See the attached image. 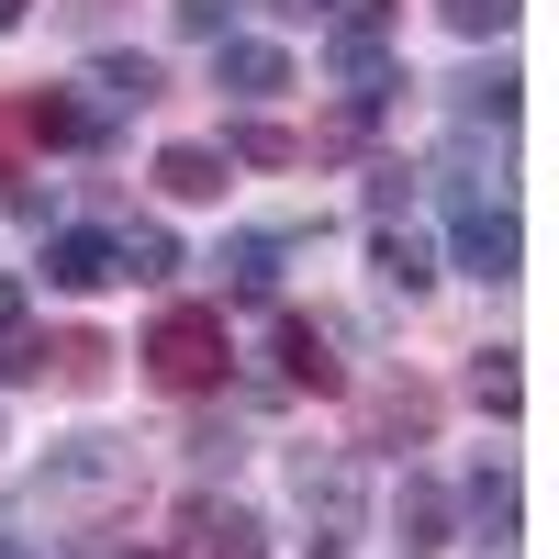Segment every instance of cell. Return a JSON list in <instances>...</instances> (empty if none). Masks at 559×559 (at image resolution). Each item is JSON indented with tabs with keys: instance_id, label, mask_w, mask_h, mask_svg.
<instances>
[{
	"instance_id": "cell-1",
	"label": "cell",
	"mask_w": 559,
	"mask_h": 559,
	"mask_svg": "<svg viewBox=\"0 0 559 559\" xmlns=\"http://www.w3.org/2000/svg\"><path fill=\"white\" fill-rule=\"evenodd\" d=\"M146 381L157 392H224V369H236V336H224V313L213 302H168L157 324H146Z\"/></svg>"
},
{
	"instance_id": "cell-2",
	"label": "cell",
	"mask_w": 559,
	"mask_h": 559,
	"mask_svg": "<svg viewBox=\"0 0 559 559\" xmlns=\"http://www.w3.org/2000/svg\"><path fill=\"white\" fill-rule=\"evenodd\" d=\"M448 258L471 269V280H515L526 269V236H515V202H492L481 179H448Z\"/></svg>"
},
{
	"instance_id": "cell-3",
	"label": "cell",
	"mask_w": 559,
	"mask_h": 559,
	"mask_svg": "<svg viewBox=\"0 0 559 559\" xmlns=\"http://www.w3.org/2000/svg\"><path fill=\"white\" fill-rule=\"evenodd\" d=\"M112 492H134V448L123 437H68V448H45V471H34L45 515H68V503H112Z\"/></svg>"
},
{
	"instance_id": "cell-4",
	"label": "cell",
	"mask_w": 559,
	"mask_h": 559,
	"mask_svg": "<svg viewBox=\"0 0 559 559\" xmlns=\"http://www.w3.org/2000/svg\"><path fill=\"white\" fill-rule=\"evenodd\" d=\"M292 492H302V515H313L324 537H358L369 481H358V459H347V448H302V459H292Z\"/></svg>"
},
{
	"instance_id": "cell-5",
	"label": "cell",
	"mask_w": 559,
	"mask_h": 559,
	"mask_svg": "<svg viewBox=\"0 0 559 559\" xmlns=\"http://www.w3.org/2000/svg\"><path fill=\"white\" fill-rule=\"evenodd\" d=\"M515 68H471V79H448V123H459V146H471L481 157V134H492V146H503V134H515Z\"/></svg>"
},
{
	"instance_id": "cell-6",
	"label": "cell",
	"mask_w": 559,
	"mask_h": 559,
	"mask_svg": "<svg viewBox=\"0 0 559 559\" xmlns=\"http://www.w3.org/2000/svg\"><path fill=\"white\" fill-rule=\"evenodd\" d=\"M280 258H292V236H269V224H236V236L213 247V269H224L236 302H280Z\"/></svg>"
},
{
	"instance_id": "cell-7",
	"label": "cell",
	"mask_w": 559,
	"mask_h": 559,
	"mask_svg": "<svg viewBox=\"0 0 559 559\" xmlns=\"http://www.w3.org/2000/svg\"><path fill=\"white\" fill-rule=\"evenodd\" d=\"M179 537H191V559H269V526L247 515V503H213V492H191Z\"/></svg>"
},
{
	"instance_id": "cell-8",
	"label": "cell",
	"mask_w": 559,
	"mask_h": 559,
	"mask_svg": "<svg viewBox=\"0 0 559 559\" xmlns=\"http://www.w3.org/2000/svg\"><path fill=\"white\" fill-rule=\"evenodd\" d=\"M213 90H236V102H280V90H292V57H280L269 34H224V45H213Z\"/></svg>"
},
{
	"instance_id": "cell-9",
	"label": "cell",
	"mask_w": 559,
	"mask_h": 559,
	"mask_svg": "<svg viewBox=\"0 0 559 559\" xmlns=\"http://www.w3.org/2000/svg\"><path fill=\"white\" fill-rule=\"evenodd\" d=\"M269 347H280V381H292V392H347V369H336V347H324V324L280 313V324H269Z\"/></svg>"
},
{
	"instance_id": "cell-10",
	"label": "cell",
	"mask_w": 559,
	"mask_h": 559,
	"mask_svg": "<svg viewBox=\"0 0 559 559\" xmlns=\"http://www.w3.org/2000/svg\"><path fill=\"white\" fill-rule=\"evenodd\" d=\"M102 280H123L112 236H90V224H57V236H45V292H102Z\"/></svg>"
},
{
	"instance_id": "cell-11",
	"label": "cell",
	"mask_w": 559,
	"mask_h": 559,
	"mask_svg": "<svg viewBox=\"0 0 559 559\" xmlns=\"http://www.w3.org/2000/svg\"><path fill=\"white\" fill-rule=\"evenodd\" d=\"M324 68H336V79L358 90V102L403 90V79H392V57H381V23H336V34H324Z\"/></svg>"
},
{
	"instance_id": "cell-12",
	"label": "cell",
	"mask_w": 559,
	"mask_h": 559,
	"mask_svg": "<svg viewBox=\"0 0 559 559\" xmlns=\"http://www.w3.org/2000/svg\"><path fill=\"white\" fill-rule=\"evenodd\" d=\"M459 515H471L481 548H515V471H503V459H481V471L459 481Z\"/></svg>"
},
{
	"instance_id": "cell-13",
	"label": "cell",
	"mask_w": 559,
	"mask_h": 559,
	"mask_svg": "<svg viewBox=\"0 0 559 559\" xmlns=\"http://www.w3.org/2000/svg\"><path fill=\"white\" fill-rule=\"evenodd\" d=\"M369 269H381V292H437V247L414 236V224H381V236H369Z\"/></svg>"
},
{
	"instance_id": "cell-14",
	"label": "cell",
	"mask_w": 559,
	"mask_h": 559,
	"mask_svg": "<svg viewBox=\"0 0 559 559\" xmlns=\"http://www.w3.org/2000/svg\"><path fill=\"white\" fill-rule=\"evenodd\" d=\"M224 179H236L224 146H168V157H157V191H168V202H224Z\"/></svg>"
},
{
	"instance_id": "cell-15",
	"label": "cell",
	"mask_w": 559,
	"mask_h": 559,
	"mask_svg": "<svg viewBox=\"0 0 559 559\" xmlns=\"http://www.w3.org/2000/svg\"><path fill=\"white\" fill-rule=\"evenodd\" d=\"M90 90H102L112 112H146L168 79H157V57H90Z\"/></svg>"
},
{
	"instance_id": "cell-16",
	"label": "cell",
	"mask_w": 559,
	"mask_h": 559,
	"mask_svg": "<svg viewBox=\"0 0 559 559\" xmlns=\"http://www.w3.org/2000/svg\"><path fill=\"white\" fill-rule=\"evenodd\" d=\"M392 526H403V559H426V548H448V492H437V481H403V503H392Z\"/></svg>"
},
{
	"instance_id": "cell-17",
	"label": "cell",
	"mask_w": 559,
	"mask_h": 559,
	"mask_svg": "<svg viewBox=\"0 0 559 559\" xmlns=\"http://www.w3.org/2000/svg\"><path fill=\"white\" fill-rule=\"evenodd\" d=\"M112 269H123V280H179V236H168V224H123V236H112Z\"/></svg>"
},
{
	"instance_id": "cell-18",
	"label": "cell",
	"mask_w": 559,
	"mask_h": 559,
	"mask_svg": "<svg viewBox=\"0 0 559 559\" xmlns=\"http://www.w3.org/2000/svg\"><path fill=\"white\" fill-rule=\"evenodd\" d=\"M23 123L45 134V146H90V134H102V112L68 102V90H34V112H23Z\"/></svg>"
},
{
	"instance_id": "cell-19",
	"label": "cell",
	"mask_w": 559,
	"mask_h": 559,
	"mask_svg": "<svg viewBox=\"0 0 559 559\" xmlns=\"http://www.w3.org/2000/svg\"><path fill=\"white\" fill-rule=\"evenodd\" d=\"M224 168H302V134H280V123H236V134H224Z\"/></svg>"
},
{
	"instance_id": "cell-20",
	"label": "cell",
	"mask_w": 559,
	"mask_h": 559,
	"mask_svg": "<svg viewBox=\"0 0 559 559\" xmlns=\"http://www.w3.org/2000/svg\"><path fill=\"white\" fill-rule=\"evenodd\" d=\"M471 403L492 414V426H503V414L526 403V381H515V358H503V347H481V358H471Z\"/></svg>"
},
{
	"instance_id": "cell-21",
	"label": "cell",
	"mask_w": 559,
	"mask_h": 559,
	"mask_svg": "<svg viewBox=\"0 0 559 559\" xmlns=\"http://www.w3.org/2000/svg\"><path fill=\"white\" fill-rule=\"evenodd\" d=\"M437 12H448V34H471V45H492L503 23L526 12V0H437Z\"/></svg>"
},
{
	"instance_id": "cell-22",
	"label": "cell",
	"mask_w": 559,
	"mask_h": 559,
	"mask_svg": "<svg viewBox=\"0 0 559 559\" xmlns=\"http://www.w3.org/2000/svg\"><path fill=\"white\" fill-rule=\"evenodd\" d=\"M236 12H247V0H168V23H179V34H202V45L236 34Z\"/></svg>"
},
{
	"instance_id": "cell-23",
	"label": "cell",
	"mask_w": 559,
	"mask_h": 559,
	"mask_svg": "<svg viewBox=\"0 0 559 559\" xmlns=\"http://www.w3.org/2000/svg\"><path fill=\"white\" fill-rule=\"evenodd\" d=\"M0 381H45V336H23V324H0Z\"/></svg>"
},
{
	"instance_id": "cell-24",
	"label": "cell",
	"mask_w": 559,
	"mask_h": 559,
	"mask_svg": "<svg viewBox=\"0 0 559 559\" xmlns=\"http://www.w3.org/2000/svg\"><path fill=\"white\" fill-rule=\"evenodd\" d=\"M236 459H247L236 426H202V437H191V471H236Z\"/></svg>"
},
{
	"instance_id": "cell-25",
	"label": "cell",
	"mask_w": 559,
	"mask_h": 559,
	"mask_svg": "<svg viewBox=\"0 0 559 559\" xmlns=\"http://www.w3.org/2000/svg\"><path fill=\"white\" fill-rule=\"evenodd\" d=\"M403 202H414V168H381V179H369V213H381V224H403Z\"/></svg>"
},
{
	"instance_id": "cell-26",
	"label": "cell",
	"mask_w": 559,
	"mask_h": 559,
	"mask_svg": "<svg viewBox=\"0 0 559 559\" xmlns=\"http://www.w3.org/2000/svg\"><path fill=\"white\" fill-rule=\"evenodd\" d=\"M269 12H280V23H324V12H336V0H269Z\"/></svg>"
},
{
	"instance_id": "cell-27",
	"label": "cell",
	"mask_w": 559,
	"mask_h": 559,
	"mask_svg": "<svg viewBox=\"0 0 559 559\" xmlns=\"http://www.w3.org/2000/svg\"><path fill=\"white\" fill-rule=\"evenodd\" d=\"M0 324H23V280H0Z\"/></svg>"
},
{
	"instance_id": "cell-28",
	"label": "cell",
	"mask_w": 559,
	"mask_h": 559,
	"mask_svg": "<svg viewBox=\"0 0 559 559\" xmlns=\"http://www.w3.org/2000/svg\"><path fill=\"white\" fill-rule=\"evenodd\" d=\"M23 12H34V0H0V34H12V23H23Z\"/></svg>"
}]
</instances>
